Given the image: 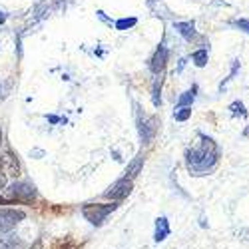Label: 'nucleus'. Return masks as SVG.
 <instances>
[{
  "label": "nucleus",
  "mask_w": 249,
  "mask_h": 249,
  "mask_svg": "<svg viewBox=\"0 0 249 249\" xmlns=\"http://www.w3.org/2000/svg\"><path fill=\"white\" fill-rule=\"evenodd\" d=\"M199 146L192 148L185 154V161H188V170L196 176H201L205 172H210L219 160V146L203 134H199Z\"/></svg>",
  "instance_id": "obj_1"
},
{
  "label": "nucleus",
  "mask_w": 249,
  "mask_h": 249,
  "mask_svg": "<svg viewBox=\"0 0 249 249\" xmlns=\"http://www.w3.org/2000/svg\"><path fill=\"white\" fill-rule=\"evenodd\" d=\"M207 48H199V50H196L194 54H192V60H194V64L197 66V68H203L205 64H207Z\"/></svg>",
  "instance_id": "obj_12"
},
{
  "label": "nucleus",
  "mask_w": 249,
  "mask_h": 249,
  "mask_svg": "<svg viewBox=\"0 0 249 249\" xmlns=\"http://www.w3.org/2000/svg\"><path fill=\"white\" fill-rule=\"evenodd\" d=\"M138 24V18H120L116 20V30H128Z\"/></svg>",
  "instance_id": "obj_13"
},
{
  "label": "nucleus",
  "mask_w": 249,
  "mask_h": 249,
  "mask_svg": "<svg viewBox=\"0 0 249 249\" xmlns=\"http://www.w3.org/2000/svg\"><path fill=\"white\" fill-rule=\"evenodd\" d=\"M138 130H140V138L142 143H150L158 132V118H146V120H138Z\"/></svg>",
  "instance_id": "obj_6"
},
{
  "label": "nucleus",
  "mask_w": 249,
  "mask_h": 249,
  "mask_svg": "<svg viewBox=\"0 0 249 249\" xmlns=\"http://www.w3.org/2000/svg\"><path fill=\"white\" fill-rule=\"evenodd\" d=\"M160 92H161V78L156 80V82H154V86H152V102H154V106H160V104H161Z\"/></svg>",
  "instance_id": "obj_15"
},
{
  "label": "nucleus",
  "mask_w": 249,
  "mask_h": 249,
  "mask_svg": "<svg viewBox=\"0 0 249 249\" xmlns=\"http://www.w3.org/2000/svg\"><path fill=\"white\" fill-rule=\"evenodd\" d=\"M165 64H168V50H165L163 44H160V48L154 52V56L150 58V70L156 76H161L165 70Z\"/></svg>",
  "instance_id": "obj_7"
},
{
  "label": "nucleus",
  "mask_w": 249,
  "mask_h": 249,
  "mask_svg": "<svg viewBox=\"0 0 249 249\" xmlns=\"http://www.w3.org/2000/svg\"><path fill=\"white\" fill-rule=\"evenodd\" d=\"M192 116V108H179V110H176V114H174V118L178 120V122H185Z\"/></svg>",
  "instance_id": "obj_18"
},
{
  "label": "nucleus",
  "mask_w": 249,
  "mask_h": 249,
  "mask_svg": "<svg viewBox=\"0 0 249 249\" xmlns=\"http://www.w3.org/2000/svg\"><path fill=\"white\" fill-rule=\"evenodd\" d=\"M26 217V213L22 210H12V207H2L0 210V233L10 231L14 227Z\"/></svg>",
  "instance_id": "obj_3"
},
{
  "label": "nucleus",
  "mask_w": 249,
  "mask_h": 249,
  "mask_svg": "<svg viewBox=\"0 0 249 249\" xmlns=\"http://www.w3.org/2000/svg\"><path fill=\"white\" fill-rule=\"evenodd\" d=\"M231 24H233V26H237L239 30H243V32H247V34H249V20H243V18H239V20H233Z\"/></svg>",
  "instance_id": "obj_19"
},
{
  "label": "nucleus",
  "mask_w": 249,
  "mask_h": 249,
  "mask_svg": "<svg viewBox=\"0 0 249 249\" xmlns=\"http://www.w3.org/2000/svg\"><path fill=\"white\" fill-rule=\"evenodd\" d=\"M4 96H6V84L0 82V100H4Z\"/></svg>",
  "instance_id": "obj_20"
},
{
  "label": "nucleus",
  "mask_w": 249,
  "mask_h": 249,
  "mask_svg": "<svg viewBox=\"0 0 249 249\" xmlns=\"http://www.w3.org/2000/svg\"><path fill=\"white\" fill-rule=\"evenodd\" d=\"M36 197V190L32 183L20 181V183H12L10 188V201H20V203H32Z\"/></svg>",
  "instance_id": "obj_4"
},
{
  "label": "nucleus",
  "mask_w": 249,
  "mask_h": 249,
  "mask_svg": "<svg viewBox=\"0 0 249 249\" xmlns=\"http://www.w3.org/2000/svg\"><path fill=\"white\" fill-rule=\"evenodd\" d=\"M132 188H134V183H132V179H126V178H122V179H118L112 188L104 194L108 199H114V201H120V199H124V197H128L130 194H132Z\"/></svg>",
  "instance_id": "obj_5"
},
{
  "label": "nucleus",
  "mask_w": 249,
  "mask_h": 249,
  "mask_svg": "<svg viewBox=\"0 0 249 249\" xmlns=\"http://www.w3.org/2000/svg\"><path fill=\"white\" fill-rule=\"evenodd\" d=\"M4 20H6V14H4L2 10H0V22H4Z\"/></svg>",
  "instance_id": "obj_22"
},
{
  "label": "nucleus",
  "mask_w": 249,
  "mask_h": 249,
  "mask_svg": "<svg viewBox=\"0 0 249 249\" xmlns=\"http://www.w3.org/2000/svg\"><path fill=\"white\" fill-rule=\"evenodd\" d=\"M196 94H197V86L194 84L192 90L183 92V94L178 98V102H176V110H179V108H192V104H194V100H196Z\"/></svg>",
  "instance_id": "obj_10"
},
{
  "label": "nucleus",
  "mask_w": 249,
  "mask_h": 249,
  "mask_svg": "<svg viewBox=\"0 0 249 249\" xmlns=\"http://www.w3.org/2000/svg\"><path fill=\"white\" fill-rule=\"evenodd\" d=\"M4 183H6V178H4V174H2V172H0V190L4 188Z\"/></svg>",
  "instance_id": "obj_21"
},
{
  "label": "nucleus",
  "mask_w": 249,
  "mask_h": 249,
  "mask_svg": "<svg viewBox=\"0 0 249 249\" xmlns=\"http://www.w3.org/2000/svg\"><path fill=\"white\" fill-rule=\"evenodd\" d=\"M118 207V203H86L82 207V215H84L92 225H102L114 210Z\"/></svg>",
  "instance_id": "obj_2"
},
{
  "label": "nucleus",
  "mask_w": 249,
  "mask_h": 249,
  "mask_svg": "<svg viewBox=\"0 0 249 249\" xmlns=\"http://www.w3.org/2000/svg\"><path fill=\"white\" fill-rule=\"evenodd\" d=\"M237 70H239V58H235L233 62H231V70H230V76H227V78H223V82H221V84H219V90H223L225 88V84H227V82H230L235 74H237Z\"/></svg>",
  "instance_id": "obj_16"
},
{
  "label": "nucleus",
  "mask_w": 249,
  "mask_h": 249,
  "mask_svg": "<svg viewBox=\"0 0 249 249\" xmlns=\"http://www.w3.org/2000/svg\"><path fill=\"white\" fill-rule=\"evenodd\" d=\"M18 245V241L12 237V235H4L0 237V249H14Z\"/></svg>",
  "instance_id": "obj_17"
},
{
  "label": "nucleus",
  "mask_w": 249,
  "mask_h": 249,
  "mask_svg": "<svg viewBox=\"0 0 249 249\" xmlns=\"http://www.w3.org/2000/svg\"><path fill=\"white\" fill-rule=\"evenodd\" d=\"M230 110H231V114H233V116L247 118V110H245V106H243V102H239V100H235V102H231V104H230Z\"/></svg>",
  "instance_id": "obj_14"
},
{
  "label": "nucleus",
  "mask_w": 249,
  "mask_h": 249,
  "mask_svg": "<svg viewBox=\"0 0 249 249\" xmlns=\"http://www.w3.org/2000/svg\"><path fill=\"white\" fill-rule=\"evenodd\" d=\"M174 28L185 38V40H196L197 38V32H196V24L194 20H190V22H176Z\"/></svg>",
  "instance_id": "obj_9"
},
{
  "label": "nucleus",
  "mask_w": 249,
  "mask_h": 249,
  "mask_svg": "<svg viewBox=\"0 0 249 249\" xmlns=\"http://www.w3.org/2000/svg\"><path fill=\"white\" fill-rule=\"evenodd\" d=\"M170 221H168V217H158L156 219V233H154V239L160 243V241H163L165 237L170 235Z\"/></svg>",
  "instance_id": "obj_8"
},
{
  "label": "nucleus",
  "mask_w": 249,
  "mask_h": 249,
  "mask_svg": "<svg viewBox=\"0 0 249 249\" xmlns=\"http://www.w3.org/2000/svg\"><path fill=\"white\" fill-rule=\"evenodd\" d=\"M142 168H143V156L138 154V156L128 163V168H126V179H134V178L142 172Z\"/></svg>",
  "instance_id": "obj_11"
}]
</instances>
